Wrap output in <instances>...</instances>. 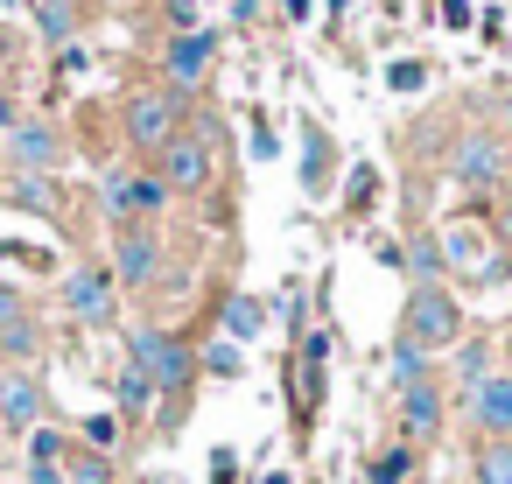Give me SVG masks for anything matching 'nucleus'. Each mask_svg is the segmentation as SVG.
<instances>
[{"label": "nucleus", "instance_id": "nucleus-1", "mask_svg": "<svg viewBox=\"0 0 512 484\" xmlns=\"http://www.w3.org/2000/svg\"><path fill=\"white\" fill-rule=\"evenodd\" d=\"M407 344H421V351L463 344V309H456L449 288H414L407 295Z\"/></svg>", "mask_w": 512, "mask_h": 484}, {"label": "nucleus", "instance_id": "nucleus-2", "mask_svg": "<svg viewBox=\"0 0 512 484\" xmlns=\"http://www.w3.org/2000/svg\"><path fill=\"white\" fill-rule=\"evenodd\" d=\"M127 358L155 379V393H176V386L190 379V365H197V358H190V344H183V337H169V330H134V337H127Z\"/></svg>", "mask_w": 512, "mask_h": 484}, {"label": "nucleus", "instance_id": "nucleus-3", "mask_svg": "<svg viewBox=\"0 0 512 484\" xmlns=\"http://www.w3.org/2000/svg\"><path fill=\"white\" fill-rule=\"evenodd\" d=\"M470 421L491 435V442H512V372H484L470 386Z\"/></svg>", "mask_w": 512, "mask_h": 484}, {"label": "nucleus", "instance_id": "nucleus-4", "mask_svg": "<svg viewBox=\"0 0 512 484\" xmlns=\"http://www.w3.org/2000/svg\"><path fill=\"white\" fill-rule=\"evenodd\" d=\"M162 204H169V183L134 176V169H113V176H106V211H113V218H148V211H162Z\"/></svg>", "mask_w": 512, "mask_h": 484}, {"label": "nucleus", "instance_id": "nucleus-5", "mask_svg": "<svg viewBox=\"0 0 512 484\" xmlns=\"http://www.w3.org/2000/svg\"><path fill=\"white\" fill-rule=\"evenodd\" d=\"M113 274H120L127 288H148V281L162 274V239L141 232V225H127V232L113 239Z\"/></svg>", "mask_w": 512, "mask_h": 484}, {"label": "nucleus", "instance_id": "nucleus-6", "mask_svg": "<svg viewBox=\"0 0 512 484\" xmlns=\"http://www.w3.org/2000/svg\"><path fill=\"white\" fill-rule=\"evenodd\" d=\"M8 155H15L22 176H43V169L64 162V141H57L43 120H15V127H8Z\"/></svg>", "mask_w": 512, "mask_h": 484}, {"label": "nucleus", "instance_id": "nucleus-7", "mask_svg": "<svg viewBox=\"0 0 512 484\" xmlns=\"http://www.w3.org/2000/svg\"><path fill=\"white\" fill-rule=\"evenodd\" d=\"M36 421H43V386L29 372H0V428L29 435Z\"/></svg>", "mask_w": 512, "mask_h": 484}, {"label": "nucleus", "instance_id": "nucleus-8", "mask_svg": "<svg viewBox=\"0 0 512 484\" xmlns=\"http://www.w3.org/2000/svg\"><path fill=\"white\" fill-rule=\"evenodd\" d=\"M162 169H169V176H162L169 190H204V183H211V148H204L197 134H176V141L162 148Z\"/></svg>", "mask_w": 512, "mask_h": 484}, {"label": "nucleus", "instance_id": "nucleus-9", "mask_svg": "<svg viewBox=\"0 0 512 484\" xmlns=\"http://www.w3.org/2000/svg\"><path fill=\"white\" fill-rule=\"evenodd\" d=\"M64 302H71L78 323H106L113 316V274L106 267H71V295Z\"/></svg>", "mask_w": 512, "mask_h": 484}, {"label": "nucleus", "instance_id": "nucleus-10", "mask_svg": "<svg viewBox=\"0 0 512 484\" xmlns=\"http://www.w3.org/2000/svg\"><path fill=\"white\" fill-rule=\"evenodd\" d=\"M127 134H134L141 148H169V141H176V99H162V92H155V99H134V106H127Z\"/></svg>", "mask_w": 512, "mask_h": 484}, {"label": "nucleus", "instance_id": "nucleus-11", "mask_svg": "<svg viewBox=\"0 0 512 484\" xmlns=\"http://www.w3.org/2000/svg\"><path fill=\"white\" fill-rule=\"evenodd\" d=\"M498 169H505V148H498L491 134H463V141H456V176H463L470 190L498 183Z\"/></svg>", "mask_w": 512, "mask_h": 484}, {"label": "nucleus", "instance_id": "nucleus-12", "mask_svg": "<svg viewBox=\"0 0 512 484\" xmlns=\"http://www.w3.org/2000/svg\"><path fill=\"white\" fill-rule=\"evenodd\" d=\"M400 428L407 435H435L442 428V393L421 379V386H400Z\"/></svg>", "mask_w": 512, "mask_h": 484}, {"label": "nucleus", "instance_id": "nucleus-13", "mask_svg": "<svg viewBox=\"0 0 512 484\" xmlns=\"http://www.w3.org/2000/svg\"><path fill=\"white\" fill-rule=\"evenodd\" d=\"M211 50H218V36H204V29H190V36H176V50H169V71H176L183 85H197V78L211 71Z\"/></svg>", "mask_w": 512, "mask_h": 484}, {"label": "nucleus", "instance_id": "nucleus-14", "mask_svg": "<svg viewBox=\"0 0 512 484\" xmlns=\"http://www.w3.org/2000/svg\"><path fill=\"white\" fill-rule=\"evenodd\" d=\"M302 190L309 197L330 190V141H323V127H302Z\"/></svg>", "mask_w": 512, "mask_h": 484}, {"label": "nucleus", "instance_id": "nucleus-15", "mask_svg": "<svg viewBox=\"0 0 512 484\" xmlns=\"http://www.w3.org/2000/svg\"><path fill=\"white\" fill-rule=\"evenodd\" d=\"M260 330H267V309H260L253 295H232V302H225V337H232V344L246 351V344H253Z\"/></svg>", "mask_w": 512, "mask_h": 484}, {"label": "nucleus", "instance_id": "nucleus-16", "mask_svg": "<svg viewBox=\"0 0 512 484\" xmlns=\"http://www.w3.org/2000/svg\"><path fill=\"white\" fill-rule=\"evenodd\" d=\"M71 463H64V484H120L113 477V456H99V449H64Z\"/></svg>", "mask_w": 512, "mask_h": 484}, {"label": "nucleus", "instance_id": "nucleus-17", "mask_svg": "<svg viewBox=\"0 0 512 484\" xmlns=\"http://www.w3.org/2000/svg\"><path fill=\"white\" fill-rule=\"evenodd\" d=\"M442 260H449V267H477V260H484L477 232H470V225H449V232H442Z\"/></svg>", "mask_w": 512, "mask_h": 484}, {"label": "nucleus", "instance_id": "nucleus-18", "mask_svg": "<svg viewBox=\"0 0 512 484\" xmlns=\"http://www.w3.org/2000/svg\"><path fill=\"white\" fill-rule=\"evenodd\" d=\"M204 372H211V379H239V372H246V351H239L232 337H218V344H204Z\"/></svg>", "mask_w": 512, "mask_h": 484}, {"label": "nucleus", "instance_id": "nucleus-19", "mask_svg": "<svg viewBox=\"0 0 512 484\" xmlns=\"http://www.w3.org/2000/svg\"><path fill=\"white\" fill-rule=\"evenodd\" d=\"M393 379H400V386H421V379H428V351L400 337V344H393Z\"/></svg>", "mask_w": 512, "mask_h": 484}, {"label": "nucleus", "instance_id": "nucleus-20", "mask_svg": "<svg viewBox=\"0 0 512 484\" xmlns=\"http://www.w3.org/2000/svg\"><path fill=\"white\" fill-rule=\"evenodd\" d=\"M148 400H155V379H148V372L127 358V372H120V407H127V414H141Z\"/></svg>", "mask_w": 512, "mask_h": 484}, {"label": "nucleus", "instance_id": "nucleus-21", "mask_svg": "<svg viewBox=\"0 0 512 484\" xmlns=\"http://www.w3.org/2000/svg\"><path fill=\"white\" fill-rule=\"evenodd\" d=\"M400 267L414 274V288H435V267H442V246H428V239H421V246H407V260H400Z\"/></svg>", "mask_w": 512, "mask_h": 484}, {"label": "nucleus", "instance_id": "nucleus-22", "mask_svg": "<svg viewBox=\"0 0 512 484\" xmlns=\"http://www.w3.org/2000/svg\"><path fill=\"white\" fill-rule=\"evenodd\" d=\"M477 484H512V442H491L477 456Z\"/></svg>", "mask_w": 512, "mask_h": 484}, {"label": "nucleus", "instance_id": "nucleus-23", "mask_svg": "<svg viewBox=\"0 0 512 484\" xmlns=\"http://www.w3.org/2000/svg\"><path fill=\"white\" fill-rule=\"evenodd\" d=\"M414 470V449L400 442V449H386V456H372V484H400Z\"/></svg>", "mask_w": 512, "mask_h": 484}, {"label": "nucleus", "instance_id": "nucleus-24", "mask_svg": "<svg viewBox=\"0 0 512 484\" xmlns=\"http://www.w3.org/2000/svg\"><path fill=\"white\" fill-rule=\"evenodd\" d=\"M0 351H8V358H36V323H29V316H15L8 330H0Z\"/></svg>", "mask_w": 512, "mask_h": 484}, {"label": "nucleus", "instance_id": "nucleus-25", "mask_svg": "<svg viewBox=\"0 0 512 484\" xmlns=\"http://www.w3.org/2000/svg\"><path fill=\"white\" fill-rule=\"evenodd\" d=\"M421 85H428V64H414V57L386 64V92H421Z\"/></svg>", "mask_w": 512, "mask_h": 484}, {"label": "nucleus", "instance_id": "nucleus-26", "mask_svg": "<svg viewBox=\"0 0 512 484\" xmlns=\"http://www.w3.org/2000/svg\"><path fill=\"white\" fill-rule=\"evenodd\" d=\"M15 204H22V211H57V204H50V183H43V176H15Z\"/></svg>", "mask_w": 512, "mask_h": 484}, {"label": "nucleus", "instance_id": "nucleus-27", "mask_svg": "<svg viewBox=\"0 0 512 484\" xmlns=\"http://www.w3.org/2000/svg\"><path fill=\"white\" fill-rule=\"evenodd\" d=\"M372 190H379V176H372V162H358V169H351V211H365Z\"/></svg>", "mask_w": 512, "mask_h": 484}, {"label": "nucleus", "instance_id": "nucleus-28", "mask_svg": "<svg viewBox=\"0 0 512 484\" xmlns=\"http://www.w3.org/2000/svg\"><path fill=\"white\" fill-rule=\"evenodd\" d=\"M29 449H36L29 463H64V435H57V428H36V442H29Z\"/></svg>", "mask_w": 512, "mask_h": 484}, {"label": "nucleus", "instance_id": "nucleus-29", "mask_svg": "<svg viewBox=\"0 0 512 484\" xmlns=\"http://www.w3.org/2000/svg\"><path fill=\"white\" fill-rule=\"evenodd\" d=\"M113 435H120V421H113V414H92V421H85V442H92L99 456H106V442H113Z\"/></svg>", "mask_w": 512, "mask_h": 484}, {"label": "nucleus", "instance_id": "nucleus-30", "mask_svg": "<svg viewBox=\"0 0 512 484\" xmlns=\"http://www.w3.org/2000/svg\"><path fill=\"white\" fill-rule=\"evenodd\" d=\"M435 15H442L449 29H470V0H435Z\"/></svg>", "mask_w": 512, "mask_h": 484}, {"label": "nucleus", "instance_id": "nucleus-31", "mask_svg": "<svg viewBox=\"0 0 512 484\" xmlns=\"http://www.w3.org/2000/svg\"><path fill=\"white\" fill-rule=\"evenodd\" d=\"M456 365H463V379L477 386V379H484V344H463V358H456Z\"/></svg>", "mask_w": 512, "mask_h": 484}, {"label": "nucleus", "instance_id": "nucleus-32", "mask_svg": "<svg viewBox=\"0 0 512 484\" xmlns=\"http://www.w3.org/2000/svg\"><path fill=\"white\" fill-rule=\"evenodd\" d=\"M43 29H50V36H64V29H71V15H64V0H43Z\"/></svg>", "mask_w": 512, "mask_h": 484}, {"label": "nucleus", "instance_id": "nucleus-33", "mask_svg": "<svg viewBox=\"0 0 512 484\" xmlns=\"http://www.w3.org/2000/svg\"><path fill=\"white\" fill-rule=\"evenodd\" d=\"M29 484H64V463H29Z\"/></svg>", "mask_w": 512, "mask_h": 484}, {"label": "nucleus", "instance_id": "nucleus-34", "mask_svg": "<svg viewBox=\"0 0 512 484\" xmlns=\"http://www.w3.org/2000/svg\"><path fill=\"white\" fill-rule=\"evenodd\" d=\"M15 316H22V309H15V288H8V281H0V330H8Z\"/></svg>", "mask_w": 512, "mask_h": 484}, {"label": "nucleus", "instance_id": "nucleus-35", "mask_svg": "<svg viewBox=\"0 0 512 484\" xmlns=\"http://www.w3.org/2000/svg\"><path fill=\"white\" fill-rule=\"evenodd\" d=\"M8 127H15V99L0 92V141H8Z\"/></svg>", "mask_w": 512, "mask_h": 484}, {"label": "nucleus", "instance_id": "nucleus-36", "mask_svg": "<svg viewBox=\"0 0 512 484\" xmlns=\"http://www.w3.org/2000/svg\"><path fill=\"white\" fill-rule=\"evenodd\" d=\"M267 484H295V477H288V470H274V477H267Z\"/></svg>", "mask_w": 512, "mask_h": 484}, {"label": "nucleus", "instance_id": "nucleus-37", "mask_svg": "<svg viewBox=\"0 0 512 484\" xmlns=\"http://www.w3.org/2000/svg\"><path fill=\"white\" fill-rule=\"evenodd\" d=\"M505 246H512V211H505Z\"/></svg>", "mask_w": 512, "mask_h": 484}, {"label": "nucleus", "instance_id": "nucleus-38", "mask_svg": "<svg viewBox=\"0 0 512 484\" xmlns=\"http://www.w3.org/2000/svg\"><path fill=\"white\" fill-rule=\"evenodd\" d=\"M505 120H512V106H505Z\"/></svg>", "mask_w": 512, "mask_h": 484}]
</instances>
